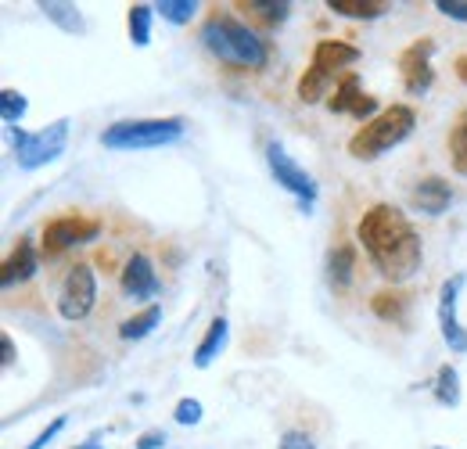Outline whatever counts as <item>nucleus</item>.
Listing matches in <instances>:
<instances>
[{"label":"nucleus","mask_w":467,"mask_h":449,"mask_svg":"<svg viewBox=\"0 0 467 449\" xmlns=\"http://www.w3.org/2000/svg\"><path fill=\"white\" fill-rule=\"evenodd\" d=\"M155 11H159L166 22H173V26H187V22L198 15V4H194V0H159Z\"/></svg>","instance_id":"27"},{"label":"nucleus","mask_w":467,"mask_h":449,"mask_svg":"<svg viewBox=\"0 0 467 449\" xmlns=\"http://www.w3.org/2000/svg\"><path fill=\"white\" fill-rule=\"evenodd\" d=\"M101 224L98 220H87V216H58L44 226V256L55 259L61 252L76 248V245H87V241H98Z\"/></svg>","instance_id":"8"},{"label":"nucleus","mask_w":467,"mask_h":449,"mask_svg":"<svg viewBox=\"0 0 467 449\" xmlns=\"http://www.w3.org/2000/svg\"><path fill=\"white\" fill-rule=\"evenodd\" d=\"M40 11L47 15V22H55L61 33H72V37H83L87 33V22L79 15L76 4H61V0H44Z\"/></svg>","instance_id":"18"},{"label":"nucleus","mask_w":467,"mask_h":449,"mask_svg":"<svg viewBox=\"0 0 467 449\" xmlns=\"http://www.w3.org/2000/svg\"><path fill=\"white\" fill-rule=\"evenodd\" d=\"M359 98H363V90H359V76H356V72H346L342 83L335 87V98H327V109H331L335 115L352 112Z\"/></svg>","instance_id":"24"},{"label":"nucleus","mask_w":467,"mask_h":449,"mask_svg":"<svg viewBox=\"0 0 467 449\" xmlns=\"http://www.w3.org/2000/svg\"><path fill=\"white\" fill-rule=\"evenodd\" d=\"M461 287H464V277L457 274L439 291V331H442V341L450 345V352H467V328H461V317H457Z\"/></svg>","instance_id":"10"},{"label":"nucleus","mask_w":467,"mask_h":449,"mask_svg":"<svg viewBox=\"0 0 467 449\" xmlns=\"http://www.w3.org/2000/svg\"><path fill=\"white\" fill-rule=\"evenodd\" d=\"M435 11L453 22H467V0H435Z\"/></svg>","instance_id":"32"},{"label":"nucleus","mask_w":467,"mask_h":449,"mask_svg":"<svg viewBox=\"0 0 467 449\" xmlns=\"http://www.w3.org/2000/svg\"><path fill=\"white\" fill-rule=\"evenodd\" d=\"M352 119H359V122H363V126H367V122H370V119H378V98H370V94H363V98H359V101H356V109H352Z\"/></svg>","instance_id":"31"},{"label":"nucleus","mask_w":467,"mask_h":449,"mask_svg":"<svg viewBox=\"0 0 467 449\" xmlns=\"http://www.w3.org/2000/svg\"><path fill=\"white\" fill-rule=\"evenodd\" d=\"M36 270H40V256H36L33 241L22 237V241L11 248V256L4 259V266H0V284H4V287H15V284L29 281Z\"/></svg>","instance_id":"13"},{"label":"nucleus","mask_w":467,"mask_h":449,"mask_svg":"<svg viewBox=\"0 0 467 449\" xmlns=\"http://www.w3.org/2000/svg\"><path fill=\"white\" fill-rule=\"evenodd\" d=\"M61 432H65V417H55V421H51V424H47V428H44V432H40V435H36L26 449H47L55 439H58Z\"/></svg>","instance_id":"30"},{"label":"nucleus","mask_w":467,"mask_h":449,"mask_svg":"<svg viewBox=\"0 0 467 449\" xmlns=\"http://www.w3.org/2000/svg\"><path fill=\"white\" fill-rule=\"evenodd\" d=\"M68 126H72L68 119H55L51 126H44V130H36V133L15 126V130H11V148H15L18 169L36 172V169L51 166L55 159H61V151H65V144H68Z\"/></svg>","instance_id":"5"},{"label":"nucleus","mask_w":467,"mask_h":449,"mask_svg":"<svg viewBox=\"0 0 467 449\" xmlns=\"http://www.w3.org/2000/svg\"><path fill=\"white\" fill-rule=\"evenodd\" d=\"M244 11H255L263 22H270V26H277V22H285L288 15H292V4L288 0H248V4H241Z\"/></svg>","instance_id":"26"},{"label":"nucleus","mask_w":467,"mask_h":449,"mask_svg":"<svg viewBox=\"0 0 467 449\" xmlns=\"http://www.w3.org/2000/svg\"><path fill=\"white\" fill-rule=\"evenodd\" d=\"M202 44L234 68H266V61H270L266 40L227 11H213L202 22Z\"/></svg>","instance_id":"2"},{"label":"nucleus","mask_w":467,"mask_h":449,"mask_svg":"<svg viewBox=\"0 0 467 449\" xmlns=\"http://www.w3.org/2000/svg\"><path fill=\"white\" fill-rule=\"evenodd\" d=\"M356 237L370 256L374 270L392 284H407L424 263L420 234L413 230L407 213H400L389 202H378L363 213V220L356 224Z\"/></svg>","instance_id":"1"},{"label":"nucleus","mask_w":467,"mask_h":449,"mask_svg":"<svg viewBox=\"0 0 467 449\" xmlns=\"http://www.w3.org/2000/svg\"><path fill=\"white\" fill-rule=\"evenodd\" d=\"M72 449H105V443H98V439H87L83 446H72Z\"/></svg>","instance_id":"37"},{"label":"nucleus","mask_w":467,"mask_h":449,"mask_svg":"<svg viewBox=\"0 0 467 449\" xmlns=\"http://www.w3.org/2000/svg\"><path fill=\"white\" fill-rule=\"evenodd\" d=\"M0 363H4V367L15 363V341H11L7 335H0Z\"/></svg>","instance_id":"35"},{"label":"nucleus","mask_w":467,"mask_h":449,"mask_svg":"<svg viewBox=\"0 0 467 449\" xmlns=\"http://www.w3.org/2000/svg\"><path fill=\"white\" fill-rule=\"evenodd\" d=\"M435 449H446V446H435Z\"/></svg>","instance_id":"38"},{"label":"nucleus","mask_w":467,"mask_h":449,"mask_svg":"<svg viewBox=\"0 0 467 449\" xmlns=\"http://www.w3.org/2000/svg\"><path fill=\"white\" fill-rule=\"evenodd\" d=\"M94 302H98V277H94V270H90L87 263H76V266L65 274V281H61V287H58L61 320L76 324V320L90 317Z\"/></svg>","instance_id":"6"},{"label":"nucleus","mask_w":467,"mask_h":449,"mask_svg":"<svg viewBox=\"0 0 467 449\" xmlns=\"http://www.w3.org/2000/svg\"><path fill=\"white\" fill-rule=\"evenodd\" d=\"M159 324H162V306H148L144 313H137V317H130V320L119 324V338L122 341H140V338L151 335Z\"/></svg>","instance_id":"19"},{"label":"nucleus","mask_w":467,"mask_h":449,"mask_svg":"<svg viewBox=\"0 0 467 449\" xmlns=\"http://www.w3.org/2000/svg\"><path fill=\"white\" fill-rule=\"evenodd\" d=\"M173 417H176V424H202V402H198V399H180Z\"/></svg>","instance_id":"29"},{"label":"nucleus","mask_w":467,"mask_h":449,"mask_svg":"<svg viewBox=\"0 0 467 449\" xmlns=\"http://www.w3.org/2000/svg\"><path fill=\"white\" fill-rule=\"evenodd\" d=\"M327 87H331V76H324L320 68H306L302 72V79H298V101L302 105H317V101H324L327 98Z\"/></svg>","instance_id":"23"},{"label":"nucleus","mask_w":467,"mask_h":449,"mask_svg":"<svg viewBox=\"0 0 467 449\" xmlns=\"http://www.w3.org/2000/svg\"><path fill=\"white\" fill-rule=\"evenodd\" d=\"M450 162L461 176H467V119L450 130Z\"/></svg>","instance_id":"28"},{"label":"nucleus","mask_w":467,"mask_h":449,"mask_svg":"<svg viewBox=\"0 0 467 449\" xmlns=\"http://www.w3.org/2000/svg\"><path fill=\"white\" fill-rule=\"evenodd\" d=\"M166 443H170L166 432H162V428H151V432H144V435L137 439V449H162Z\"/></svg>","instance_id":"34"},{"label":"nucleus","mask_w":467,"mask_h":449,"mask_svg":"<svg viewBox=\"0 0 467 449\" xmlns=\"http://www.w3.org/2000/svg\"><path fill=\"white\" fill-rule=\"evenodd\" d=\"M327 284L335 287V291H346L356 277V245H338V248H331L327 252Z\"/></svg>","instance_id":"16"},{"label":"nucleus","mask_w":467,"mask_h":449,"mask_svg":"<svg viewBox=\"0 0 467 449\" xmlns=\"http://www.w3.org/2000/svg\"><path fill=\"white\" fill-rule=\"evenodd\" d=\"M359 47H352L346 40H317V47H313V68H320L324 76H331L335 79V72H342V68H349L359 61Z\"/></svg>","instance_id":"14"},{"label":"nucleus","mask_w":467,"mask_h":449,"mask_svg":"<svg viewBox=\"0 0 467 449\" xmlns=\"http://www.w3.org/2000/svg\"><path fill=\"white\" fill-rule=\"evenodd\" d=\"M413 126H417V112H413L410 105H392V109H385L378 119H370L367 126H359V130L352 133L349 155L359 159V162H374V159H381L385 151L400 148L410 133H413Z\"/></svg>","instance_id":"3"},{"label":"nucleus","mask_w":467,"mask_h":449,"mask_svg":"<svg viewBox=\"0 0 467 449\" xmlns=\"http://www.w3.org/2000/svg\"><path fill=\"white\" fill-rule=\"evenodd\" d=\"M327 11L346 15V18H363V22H370V18H381V15L389 11V4H385V0H327Z\"/></svg>","instance_id":"20"},{"label":"nucleus","mask_w":467,"mask_h":449,"mask_svg":"<svg viewBox=\"0 0 467 449\" xmlns=\"http://www.w3.org/2000/svg\"><path fill=\"white\" fill-rule=\"evenodd\" d=\"M227 338H231V324H227L223 317H216V320L209 324L205 338L198 341V349H194V367H198V371L213 367V363H216V356L227 349Z\"/></svg>","instance_id":"15"},{"label":"nucleus","mask_w":467,"mask_h":449,"mask_svg":"<svg viewBox=\"0 0 467 449\" xmlns=\"http://www.w3.org/2000/svg\"><path fill=\"white\" fill-rule=\"evenodd\" d=\"M453 68H457V79H461V83H467V55L457 57V61H453Z\"/></svg>","instance_id":"36"},{"label":"nucleus","mask_w":467,"mask_h":449,"mask_svg":"<svg viewBox=\"0 0 467 449\" xmlns=\"http://www.w3.org/2000/svg\"><path fill=\"white\" fill-rule=\"evenodd\" d=\"M431 392H435V402H439V406H461V374H457V367L442 363L439 374H435Z\"/></svg>","instance_id":"21"},{"label":"nucleus","mask_w":467,"mask_h":449,"mask_svg":"<svg viewBox=\"0 0 467 449\" xmlns=\"http://www.w3.org/2000/svg\"><path fill=\"white\" fill-rule=\"evenodd\" d=\"M266 166L274 172V180L298 198V205H302V213H313V205H317V180L306 172V169L295 162L292 155L277 144V141H270L266 144Z\"/></svg>","instance_id":"7"},{"label":"nucleus","mask_w":467,"mask_h":449,"mask_svg":"<svg viewBox=\"0 0 467 449\" xmlns=\"http://www.w3.org/2000/svg\"><path fill=\"white\" fill-rule=\"evenodd\" d=\"M187 122L180 115H166V119H122L112 122L101 133V144L112 151H148V148H166L183 137Z\"/></svg>","instance_id":"4"},{"label":"nucleus","mask_w":467,"mask_h":449,"mask_svg":"<svg viewBox=\"0 0 467 449\" xmlns=\"http://www.w3.org/2000/svg\"><path fill=\"white\" fill-rule=\"evenodd\" d=\"M410 202H413V209H420L424 216H442V213L453 205V187H450L442 176H424V180H417V187L410 191Z\"/></svg>","instance_id":"12"},{"label":"nucleus","mask_w":467,"mask_h":449,"mask_svg":"<svg viewBox=\"0 0 467 449\" xmlns=\"http://www.w3.org/2000/svg\"><path fill=\"white\" fill-rule=\"evenodd\" d=\"M151 18H155V7L151 4H133L130 7V44L133 47H148L151 44Z\"/></svg>","instance_id":"22"},{"label":"nucleus","mask_w":467,"mask_h":449,"mask_svg":"<svg viewBox=\"0 0 467 449\" xmlns=\"http://www.w3.org/2000/svg\"><path fill=\"white\" fill-rule=\"evenodd\" d=\"M26 112H29V101H26V94H18V90H0V119L7 122V130L22 126Z\"/></svg>","instance_id":"25"},{"label":"nucleus","mask_w":467,"mask_h":449,"mask_svg":"<svg viewBox=\"0 0 467 449\" xmlns=\"http://www.w3.org/2000/svg\"><path fill=\"white\" fill-rule=\"evenodd\" d=\"M431 55H435V40L431 37L413 40L407 51L400 55V76H403V87H407L410 98H420V94L431 90V83H435Z\"/></svg>","instance_id":"9"},{"label":"nucleus","mask_w":467,"mask_h":449,"mask_svg":"<svg viewBox=\"0 0 467 449\" xmlns=\"http://www.w3.org/2000/svg\"><path fill=\"white\" fill-rule=\"evenodd\" d=\"M119 287H122V295H126V298H137V302H144V298H155V295L162 291V281H159V274H155L151 259L137 252V256H133V259L122 266Z\"/></svg>","instance_id":"11"},{"label":"nucleus","mask_w":467,"mask_h":449,"mask_svg":"<svg viewBox=\"0 0 467 449\" xmlns=\"http://www.w3.org/2000/svg\"><path fill=\"white\" fill-rule=\"evenodd\" d=\"M281 449H317V443L309 435H302V432H285L281 435Z\"/></svg>","instance_id":"33"},{"label":"nucleus","mask_w":467,"mask_h":449,"mask_svg":"<svg viewBox=\"0 0 467 449\" xmlns=\"http://www.w3.org/2000/svg\"><path fill=\"white\" fill-rule=\"evenodd\" d=\"M370 309H374V317L385 320V324H403L410 309V295L400 291V287H385V291H378V295L370 298Z\"/></svg>","instance_id":"17"}]
</instances>
